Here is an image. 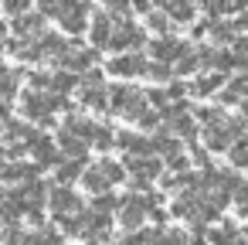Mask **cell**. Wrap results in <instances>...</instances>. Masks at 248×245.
<instances>
[{
    "mask_svg": "<svg viewBox=\"0 0 248 245\" xmlns=\"http://www.w3.org/2000/svg\"><path fill=\"white\" fill-rule=\"evenodd\" d=\"M146 92H140L136 85H129V82H116V85H109V109L116 113V116H126V119H143L150 109H146Z\"/></svg>",
    "mask_w": 248,
    "mask_h": 245,
    "instance_id": "obj_1",
    "label": "cell"
},
{
    "mask_svg": "<svg viewBox=\"0 0 248 245\" xmlns=\"http://www.w3.org/2000/svg\"><path fill=\"white\" fill-rule=\"evenodd\" d=\"M241 136H245V123H238V119H224V123L204 130V147L214 150V153H231V147H234Z\"/></svg>",
    "mask_w": 248,
    "mask_h": 245,
    "instance_id": "obj_2",
    "label": "cell"
},
{
    "mask_svg": "<svg viewBox=\"0 0 248 245\" xmlns=\"http://www.w3.org/2000/svg\"><path fill=\"white\" fill-rule=\"evenodd\" d=\"M126 170L133 174V191L136 194H150V184L160 177V170H163V163H160V157H126Z\"/></svg>",
    "mask_w": 248,
    "mask_h": 245,
    "instance_id": "obj_3",
    "label": "cell"
},
{
    "mask_svg": "<svg viewBox=\"0 0 248 245\" xmlns=\"http://www.w3.org/2000/svg\"><path fill=\"white\" fill-rule=\"evenodd\" d=\"M143 45H146V31H143L136 21L123 17V21L116 24V34H112V45H109V48H112V51H123V55H126V51H129V55H133V51L140 55Z\"/></svg>",
    "mask_w": 248,
    "mask_h": 245,
    "instance_id": "obj_4",
    "label": "cell"
},
{
    "mask_svg": "<svg viewBox=\"0 0 248 245\" xmlns=\"http://www.w3.org/2000/svg\"><path fill=\"white\" fill-rule=\"evenodd\" d=\"M187 51H190V45L180 41V38H173V34H167V38H153V41H150V55H153L160 65H170V62L177 65Z\"/></svg>",
    "mask_w": 248,
    "mask_h": 245,
    "instance_id": "obj_5",
    "label": "cell"
},
{
    "mask_svg": "<svg viewBox=\"0 0 248 245\" xmlns=\"http://www.w3.org/2000/svg\"><path fill=\"white\" fill-rule=\"evenodd\" d=\"M89 14H92V4H65L58 24H62V31H68V34H82L85 28H92Z\"/></svg>",
    "mask_w": 248,
    "mask_h": 245,
    "instance_id": "obj_6",
    "label": "cell"
},
{
    "mask_svg": "<svg viewBox=\"0 0 248 245\" xmlns=\"http://www.w3.org/2000/svg\"><path fill=\"white\" fill-rule=\"evenodd\" d=\"M99 62V51L95 48H82V45H72V51L62 58V72H78V75H89L92 65Z\"/></svg>",
    "mask_w": 248,
    "mask_h": 245,
    "instance_id": "obj_7",
    "label": "cell"
},
{
    "mask_svg": "<svg viewBox=\"0 0 248 245\" xmlns=\"http://www.w3.org/2000/svg\"><path fill=\"white\" fill-rule=\"evenodd\" d=\"M48 208H51V214L55 218H65V214H78V211H85L82 208V201H78V194L72 191V187H51V197H48Z\"/></svg>",
    "mask_w": 248,
    "mask_h": 245,
    "instance_id": "obj_8",
    "label": "cell"
},
{
    "mask_svg": "<svg viewBox=\"0 0 248 245\" xmlns=\"http://www.w3.org/2000/svg\"><path fill=\"white\" fill-rule=\"evenodd\" d=\"M106 72H109V75H123V79H129V75L136 79V75H146V72H150V62H146L143 55H136V51H133V55H116V58L106 65Z\"/></svg>",
    "mask_w": 248,
    "mask_h": 245,
    "instance_id": "obj_9",
    "label": "cell"
},
{
    "mask_svg": "<svg viewBox=\"0 0 248 245\" xmlns=\"http://www.w3.org/2000/svg\"><path fill=\"white\" fill-rule=\"evenodd\" d=\"M116 24H119V21H116V17H112L109 11H99V14L92 17V28H89V31H92V48H95V51H99V48H109V45H112Z\"/></svg>",
    "mask_w": 248,
    "mask_h": 245,
    "instance_id": "obj_10",
    "label": "cell"
},
{
    "mask_svg": "<svg viewBox=\"0 0 248 245\" xmlns=\"http://www.w3.org/2000/svg\"><path fill=\"white\" fill-rule=\"evenodd\" d=\"M116 147H119V150H126V157H153V140L140 136L136 130H119Z\"/></svg>",
    "mask_w": 248,
    "mask_h": 245,
    "instance_id": "obj_11",
    "label": "cell"
},
{
    "mask_svg": "<svg viewBox=\"0 0 248 245\" xmlns=\"http://www.w3.org/2000/svg\"><path fill=\"white\" fill-rule=\"evenodd\" d=\"M62 133H68V136H75V140H82V143L92 147V140H95V133H99V123H92V119H85V116L75 113V116H65Z\"/></svg>",
    "mask_w": 248,
    "mask_h": 245,
    "instance_id": "obj_12",
    "label": "cell"
},
{
    "mask_svg": "<svg viewBox=\"0 0 248 245\" xmlns=\"http://www.w3.org/2000/svg\"><path fill=\"white\" fill-rule=\"evenodd\" d=\"M109 231H112V221H109V214H99V211H89V225H85V242H99V245H109L106 238H109Z\"/></svg>",
    "mask_w": 248,
    "mask_h": 245,
    "instance_id": "obj_13",
    "label": "cell"
},
{
    "mask_svg": "<svg viewBox=\"0 0 248 245\" xmlns=\"http://www.w3.org/2000/svg\"><path fill=\"white\" fill-rule=\"evenodd\" d=\"M38 45H41V51H45V58H51L55 65H62V58L72 51V45L62 38V34H51V31H45L41 38H38Z\"/></svg>",
    "mask_w": 248,
    "mask_h": 245,
    "instance_id": "obj_14",
    "label": "cell"
},
{
    "mask_svg": "<svg viewBox=\"0 0 248 245\" xmlns=\"http://www.w3.org/2000/svg\"><path fill=\"white\" fill-rule=\"evenodd\" d=\"M11 31L17 38H41L45 34V14H24V17L11 21Z\"/></svg>",
    "mask_w": 248,
    "mask_h": 245,
    "instance_id": "obj_15",
    "label": "cell"
},
{
    "mask_svg": "<svg viewBox=\"0 0 248 245\" xmlns=\"http://www.w3.org/2000/svg\"><path fill=\"white\" fill-rule=\"evenodd\" d=\"M31 153H34V163H38V167H62L58 147H55L51 136H45V133H41V140L31 147Z\"/></svg>",
    "mask_w": 248,
    "mask_h": 245,
    "instance_id": "obj_16",
    "label": "cell"
},
{
    "mask_svg": "<svg viewBox=\"0 0 248 245\" xmlns=\"http://www.w3.org/2000/svg\"><path fill=\"white\" fill-rule=\"evenodd\" d=\"M224 79L228 75H217V72H204V75H197L194 82H190V92L197 96V99H207V96H214L221 85H224Z\"/></svg>",
    "mask_w": 248,
    "mask_h": 245,
    "instance_id": "obj_17",
    "label": "cell"
},
{
    "mask_svg": "<svg viewBox=\"0 0 248 245\" xmlns=\"http://www.w3.org/2000/svg\"><path fill=\"white\" fill-rule=\"evenodd\" d=\"M0 242L4 245H45V235H38V231H24V228H4L0 231Z\"/></svg>",
    "mask_w": 248,
    "mask_h": 245,
    "instance_id": "obj_18",
    "label": "cell"
},
{
    "mask_svg": "<svg viewBox=\"0 0 248 245\" xmlns=\"http://www.w3.org/2000/svg\"><path fill=\"white\" fill-rule=\"evenodd\" d=\"M11 51H14L21 62H41V58H45L38 38H14V41H11Z\"/></svg>",
    "mask_w": 248,
    "mask_h": 245,
    "instance_id": "obj_19",
    "label": "cell"
},
{
    "mask_svg": "<svg viewBox=\"0 0 248 245\" xmlns=\"http://www.w3.org/2000/svg\"><path fill=\"white\" fill-rule=\"evenodd\" d=\"M82 106H89V109H95V113H106L109 109V89L106 85H95V89H89V85H82Z\"/></svg>",
    "mask_w": 248,
    "mask_h": 245,
    "instance_id": "obj_20",
    "label": "cell"
},
{
    "mask_svg": "<svg viewBox=\"0 0 248 245\" xmlns=\"http://www.w3.org/2000/svg\"><path fill=\"white\" fill-rule=\"evenodd\" d=\"M238 24L234 21H211V41H214V48H221V45H234L238 38Z\"/></svg>",
    "mask_w": 248,
    "mask_h": 245,
    "instance_id": "obj_21",
    "label": "cell"
},
{
    "mask_svg": "<svg viewBox=\"0 0 248 245\" xmlns=\"http://www.w3.org/2000/svg\"><path fill=\"white\" fill-rule=\"evenodd\" d=\"M58 143H62V150H65L68 160L89 163V143H82V140H75V136H68V133H62V130H58Z\"/></svg>",
    "mask_w": 248,
    "mask_h": 245,
    "instance_id": "obj_22",
    "label": "cell"
},
{
    "mask_svg": "<svg viewBox=\"0 0 248 245\" xmlns=\"http://www.w3.org/2000/svg\"><path fill=\"white\" fill-rule=\"evenodd\" d=\"M82 184H85L95 197H99V194H109V187H112V184H109V177L99 170V163H95V167H89V170L82 174Z\"/></svg>",
    "mask_w": 248,
    "mask_h": 245,
    "instance_id": "obj_23",
    "label": "cell"
},
{
    "mask_svg": "<svg viewBox=\"0 0 248 245\" xmlns=\"http://www.w3.org/2000/svg\"><path fill=\"white\" fill-rule=\"evenodd\" d=\"M241 99H248V75H234L231 85L221 92V102H224V106H234V102H241Z\"/></svg>",
    "mask_w": 248,
    "mask_h": 245,
    "instance_id": "obj_24",
    "label": "cell"
},
{
    "mask_svg": "<svg viewBox=\"0 0 248 245\" xmlns=\"http://www.w3.org/2000/svg\"><path fill=\"white\" fill-rule=\"evenodd\" d=\"M160 11H163L173 24H190V21H194V14H197V7H194V4H163Z\"/></svg>",
    "mask_w": 248,
    "mask_h": 245,
    "instance_id": "obj_25",
    "label": "cell"
},
{
    "mask_svg": "<svg viewBox=\"0 0 248 245\" xmlns=\"http://www.w3.org/2000/svg\"><path fill=\"white\" fill-rule=\"evenodd\" d=\"M167 130H173L180 140H194V136H197V119H194L190 113H184V116L170 119V123H167Z\"/></svg>",
    "mask_w": 248,
    "mask_h": 245,
    "instance_id": "obj_26",
    "label": "cell"
},
{
    "mask_svg": "<svg viewBox=\"0 0 248 245\" xmlns=\"http://www.w3.org/2000/svg\"><path fill=\"white\" fill-rule=\"evenodd\" d=\"M153 150H156L163 160H170V157L180 153V140H173V136H167V130H160V133L153 136Z\"/></svg>",
    "mask_w": 248,
    "mask_h": 245,
    "instance_id": "obj_27",
    "label": "cell"
},
{
    "mask_svg": "<svg viewBox=\"0 0 248 245\" xmlns=\"http://www.w3.org/2000/svg\"><path fill=\"white\" fill-rule=\"evenodd\" d=\"M75 85L82 89V79H78V75H72V72H55V85H51V92L68 99V92H72Z\"/></svg>",
    "mask_w": 248,
    "mask_h": 245,
    "instance_id": "obj_28",
    "label": "cell"
},
{
    "mask_svg": "<svg viewBox=\"0 0 248 245\" xmlns=\"http://www.w3.org/2000/svg\"><path fill=\"white\" fill-rule=\"evenodd\" d=\"M85 170H89V167H85L82 160H62V167H58V184L68 187V184H72L78 174H85Z\"/></svg>",
    "mask_w": 248,
    "mask_h": 245,
    "instance_id": "obj_29",
    "label": "cell"
},
{
    "mask_svg": "<svg viewBox=\"0 0 248 245\" xmlns=\"http://www.w3.org/2000/svg\"><path fill=\"white\" fill-rule=\"evenodd\" d=\"M17 72H7V68H0V102H11L17 96Z\"/></svg>",
    "mask_w": 248,
    "mask_h": 245,
    "instance_id": "obj_30",
    "label": "cell"
},
{
    "mask_svg": "<svg viewBox=\"0 0 248 245\" xmlns=\"http://www.w3.org/2000/svg\"><path fill=\"white\" fill-rule=\"evenodd\" d=\"M116 136H119V133H112V126H109V123H99V133H95L92 147L106 153V150H112V147H116Z\"/></svg>",
    "mask_w": 248,
    "mask_h": 245,
    "instance_id": "obj_31",
    "label": "cell"
},
{
    "mask_svg": "<svg viewBox=\"0 0 248 245\" xmlns=\"http://www.w3.org/2000/svg\"><path fill=\"white\" fill-rule=\"evenodd\" d=\"M99 170L109 177V184H123V177H126V163H119V160H99Z\"/></svg>",
    "mask_w": 248,
    "mask_h": 245,
    "instance_id": "obj_32",
    "label": "cell"
},
{
    "mask_svg": "<svg viewBox=\"0 0 248 245\" xmlns=\"http://www.w3.org/2000/svg\"><path fill=\"white\" fill-rule=\"evenodd\" d=\"M228 157H231V167H234V170H248V136H241V140L231 147Z\"/></svg>",
    "mask_w": 248,
    "mask_h": 245,
    "instance_id": "obj_33",
    "label": "cell"
},
{
    "mask_svg": "<svg viewBox=\"0 0 248 245\" xmlns=\"http://www.w3.org/2000/svg\"><path fill=\"white\" fill-rule=\"evenodd\" d=\"M197 68H201V58H197V48H190V51H187V55H184V58H180L177 65H173V72H177V75H194Z\"/></svg>",
    "mask_w": 248,
    "mask_h": 245,
    "instance_id": "obj_34",
    "label": "cell"
},
{
    "mask_svg": "<svg viewBox=\"0 0 248 245\" xmlns=\"http://www.w3.org/2000/svg\"><path fill=\"white\" fill-rule=\"evenodd\" d=\"M24 75L31 82V92H51V85H55V75H48V72H24Z\"/></svg>",
    "mask_w": 248,
    "mask_h": 245,
    "instance_id": "obj_35",
    "label": "cell"
},
{
    "mask_svg": "<svg viewBox=\"0 0 248 245\" xmlns=\"http://www.w3.org/2000/svg\"><path fill=\"white\" fill-rule=\"evenodd\" d=\"M119 208H123V197H116V194H99L92 201V211H99V214H109V211H119Z\"/></svg>",
    "mask_w": 248,
    "mask_h": 245,
    "instance_id": "obj_36",
    "label": "cell"
},
{
    "mask_svg": "<svg viewBox=\"0 0 248 245\" xmlns=\"http://www.w3.org/2000/svg\"><path fill=\"white\" fill-rule=\"evenodd\" d=\"M146 24H150V31H156L160 38H167V31H170V24H173V21H170V17H167L163 11H153Z\"/></svg>",
    "mask_w": 248,
    "mask_h": 245,
    "instance_id": "obj_37",
    "label": "cell"
},
{
    "mask_svg": "<svg viewBox=\"0 0 248 245\" xmlns=\"http://www.w3.org/2000/svg\"><path fill=\"white\" fill-rule=\"evenodd\" d=\"M146 79H153V82H170V79H173V68H170V65L153 62V65H150V72H146Z\"/></svg>",
    "mask_w": 248,
    "mask_h": 245,
    "instance_id": "obj_38",
    "label": "cell"
},
{
    "mask_svg": "<svg viewBox=\"0 0 248 245\" xmlns=\"http://www.w3.org/2000/svg\"><path fill=\"white\" fill-rule=\"evenodd\" d=\"M146 99H150V102H153V106H156L160 113H163L167 106H173V99H170V92H163V89H150V92H146Z\"/></svg>",
    "mask_w": 248,
    "mask_h": 245,
    "instance_id": "obj_39",
    "label": "cell"
},
{
    "mask_svg": "<svg viewBox=\"0 0 248 245\" xmlns=\"http://www.w3.org/2000/svg\"><path fill=\"white\" fill-rule=\"evenodd\" d=\"M140 126H143V130H156V126H160V130H163V113H146V116L140 119Z\"/></svg>",
    "mask_w": 248,
    "mask_h": 245,
    "instance_id": "obj_40",
    "label": "cell"
},
{
    "mask_svg": "<svg viewBox=\"0 0 248 245\" xmlns=\"http://www.w3.org/2000/svg\"><path fill=\"white\" fill-rule=\"evenodd\" d=\"M187 163H190V160H187L184 153H177V157H170V160H167V167H170L173 174H190V170H187Z\"/></svg>",
    "mask_w": 248,
    "mask_h": 245,
    "instance_id": "obj_41",
    "label": "cell"
},
{
    "mask_svg": "<svg viewBox=\"0 0 248 245\" xmlns=\"http://www.w3.org/2000/svg\"><path fill=\"white\" fill-rule=\"evenodd\" d=\"M167 92H170V99H173V102H180V99L190 92V85H187V82H170V89H167Z\"/></svg>",
    "mask_w": 248,
    "mask_h": 245,
    "instance_id": "obj_42",
    "label": "cell"
},
{
    "mask_svg": "<svg viewBox=\"0 0 248 245\" xmlns=\"http://www.w3.org/2000/svg\"><path fill=\"white\" fill-rule=\"evenodd\" d=\"M4 11H7V14H14V21H17V17H24V14H31V11H28V4H21V0H11V4H4Z\"/></svg>",
    "mask_w": 248,
    "mask_h": 245,
    "instance_id": "obj_43",
    "label": "cell"
},
{
    "mask_svg": "<svg viewBox=\"0 0 248 245\" xmlns=\"http://www.w3.org/2000/svg\"><path fill=\"white\" fill-rule=\"evenodd\" d=\"M82 85H89V89H95V85H106V79H102V72H99V68H92L89 75H82Z\"/></svg>",
    "mask_w": 248,
    "mask_h": 245,
    "instance_id": "obj_44",
    "label": "cell"
},
{
    "mask_svg": "<svg viewBox=\"0 0 248 245\" xmlns=\"http://www.w3.org/2000/svg\"><path fill=\"white\" fill-rule=\"evenodd\" d=\"M28 221H31L34 228H41V225H45V211H41V208H34V211H28Z\"/></svg>",
    "mask_w": 248,
    "mask_h": 245,
    "instance_id": "obj_45",
    "label": "cell"
},
{
    "mask_svg": "<svg viewBox=\"0 0 248 245\" xmlns=\"http://www.w3.org/2000/svg\"><path fill=\"white\" fill-rule=\"evenodd\" d=\"M150 218H153L156 225H167V218H170V211H163V208H153V211H150Z\"/></svg>",
    "mask_w": 248,
    "mask_h": 245,
    "instance_id": "obj_46",
    "label": "cell"
},
{
    "mask_svg": "<svg viewBox=\"0 0 248 245\" xmlns=\"http://www.w3.org/2000/svg\"><path fill=\"white\" fill-rule=\"evenodd\" d=\"M45 245H65V242H62V235H55V231H45Z\"/></svg>",
    "mask_w": 248,
    "mask_h": 245,
    "instance_id": "obj_47",
    "label": "cell"
},
{
    "mask_svg": "<svg viewBox=\"0 0 248 245\" xmlns=\"http://www.w3.org/2000/svg\"><path fill=\"white\" fill-rule=\"evenodd\" d=\"M234 24H238V31H241V28H248V11H241V14L234 17Z\"/></svg>",
    "mask_w": 248,
    "mask_h": 245,
    "instance_id": "obj_48",
    "label": "cell"
},
{
    "mask_svg": "<svg viewBox=\"0 0 248 245\" xmlns=\"http://www.w3.org/2000/svg\"><path fill=\"white\" fill-rule=\"evenodd\" d=\"M4 163H11V157H7V147H0V167Z\"/></svg>",
    "mask_w": 248,
    "mask_h": 245,
    "instance_id": "obj_49",
    "label": "cell"
},
{
    "mask_svg": "<svg viewBox=\"0 0 248 245\" xmlns=\"http://www.w3.org/2000/svg\"><path fill=\"white\" fill-rule=\"evenodd\" d=\"M109 245H126V242H109Z\"/></svg>",
    "mask_w": 248,
    "mask_h": 245,
    "instance_id": "obj_50",
    "label": "cell"
}]
</instances>
